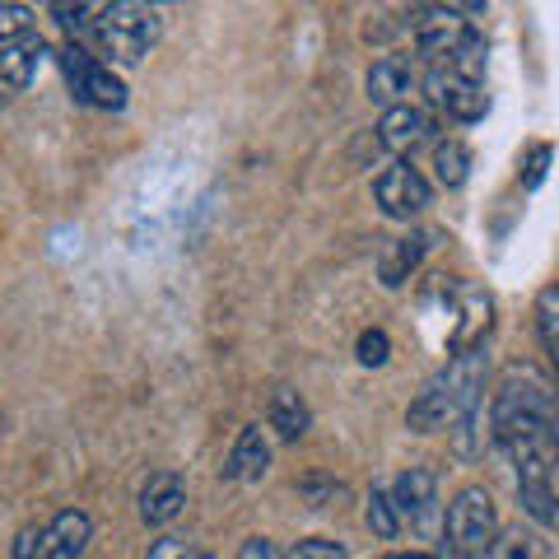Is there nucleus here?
<instances>
[{"label": "nucleus", "mask_w": 559, "mask_h": 559, "mask_svg": "<svg viewBox=\"0 0 559 559\" xmlns=\"http://www.w3.org/2000/svg\"><path fill=\"white\" fill-rule=\"evenodd\" d=\"M388 349H392L388 331H364L359 336V364L364 369H378V364H388Z\"/></svg>", "instance_id": "29"}, {"label": "nucleus", "mask_w": 559, "mask_h": 559, "mask_svg": "<svg viewBox=\"0 0 559 559\" xmlns=\"http://www.w3.org/2000/svg\"><path fill=\"white\" fill-rule=\"evenodd\" d=\"M388 559H433V555H425V550H396V555H388Z\"/></svg>", "instance_id": "34"}, {"label": "nucleus", "mask_w": 559, "mask_h": 559, "mask_svg": "<svg viewBox=\"0 0 559 559\" xmlns=\"http://www.w3.org/2000/svg\"><path fill=\"white\" fill-rule=\"evenodd\" d=\"M61 70H66L70 94H75L84 108H98V112H121L127 108V84H121V75L108 61L90 57L80 43L61 47Z\"/></svg>", "instance_id": "4"}, {"label": "nucleus", "mask_w": 559, "mask_h": 559, "mask_svg": "<svg viewBox=\"0 0 559 559\" xmlns=\"http://www.w3.org/2000/svg\"><path fill=\"white\" fill-rule=\"evenodd\" d=\"M522 509H527L532 522H540V527H559V495L555 485H540V489H518Z\"/></svg>", "instance_id": "25"}, {"label": "nucleus", "mask_w": 559, "mask_h": 559, "mask_svg": "<svg viewBox=\"0 0 559 559\" xmlns=\"http://www.w3.org/2000/svg\"><path fill=\"white\" fill-rule=\"evenodd\" d=\"M47 57V43L38 33H24V38H14L0 47V98L5 94H24L33 80H38V66Z\"/></svg>", "instance_id": "12"}, {"label": "nucleus", "mask_w": 559, "mask_h": 559, "mask_svg": "<svg viewBox=\"0 0 559 559\" xmlns=\"http://www.w3.org/2000/svg\"><path fill=\"white\" fill-rule=\"evenodd\" d=\"M425 90H429L433 108H443L448 117H457V121H480V117L489 112L485 84L452 75L448 66H433V70H429V75H425Z\"/></svg>", "instance_id": "8"}, {"label": "nucleus", "mask_w": 559, "mask_h": 559, "mask_svg": "<svg viewBox=\"0 0 559 559\" xmlns=\"http://www.w3.org/2000/svg\"><path fill=\"white\" fill-rule=\"evenodd\" d=\"M462 14L466 10H457V5H415L406 14V33H411V43H415L419 57L433 61V66H443L452 51H457V43L471 33Z\"/></svg>", "instance_id": "6"}, {"label": "nucleus", "mask_w": 559, "mask_h": 559, "mask_svg": "<svg viewBox=\"0 0 559 559\" xmlns=\"http://www.w3.org/2000/svg\"><path fill=\"white\" fill-rule=\"evenodd\" d=\"M145 559H201L197 555V546L191 540H182V536H159L154 546L145 550Z\"/></svg>", "instance_id": "31"}, {"label": "nucleus", "mask_w": 559, "mask_h": 559, "mask_svg": "<svg viewBox=\"0 0 559 559\" xmlns=\"http://www.w3.org/2000/svg\"><path fill=\"white\" fill-rule=\"evenodd\" d=\"M433 168H439L443 187H462L471 173V150L462 140H439V145H433Z\"/></svg>", "instance_id": "23"}, {"label": "nucleus", "mask_w": 559, "mask_h": 559, "mask_svg": "<svg viewBox=\"0 0 559 559\" xmlns=\"http://www.w3.org/2000/svg\"><path fill=\"white\" fill-rule=\"evenodd\" d=\"M51 14L61 20L66 33H94L103 5H51Z\"/></svg>", "instance_id": "27"}, {"label": "nucleus", "mask_w": 559, "mask_h": 559, "mask_svg": "<svg viewBox=\"0 0 559 559\" xmlns=\"http://www.w3.org/2000/svg\"><path fill=\"white\" fill-rule=\"evenodd\" d=\"M415 84H419L415 61L401 57V51H392V57H378L369 66V80H364V90H369V98L378 103L382 112H388V108H401V103L411 98Z\"/></svg>", "instance_id": "11"}, {"label": "nucleus", "mask_w": 559, "mask_h": 559, "mask_svg": "<svg viewBox=\"0 0 559 559\" xmlns=\"http://www.w3.org/2000/svg\"><path fill=\"white\" fill-rule=\"evenodd\" d=\"M43 546H47V527H38V522H33V527H24L20 536H14L10 555H14V559H43Z\"/></svg>", "instance_id": "30"}, {"label": "nucleus", "mask_w": 559, "mask_h": 559, "mask_svg": "<svg viewBox=\"0 0 559 559\" xmlns=\"http://www.w3.org/2000/svg\"><path fill=\"white\" fill-rule=\"evenodd\" d=\"M546 555H550V546L540 540V532H532V527H509L503 532L499 527L495 546H489L480 559H546Z\"/></svg>", "instance_id": "20"}, {"label": "nucleus", "mask_w": 559, "mask_h": 559, "mask_svg": "<svg viewBox=\"0 0 559 559\" xmlns=\"http://www.w3.org/2000/svg\"><path fill=\"white\" fill-rule=\"evenodd\" d=\"M33 33V10L28 5H0V47Z\"/></svg>", "instance_id": "28"}, {"label": "nucleus", "mask_w": 559, "mask_h": 559, "mask_svg": "<svg viewBox=\"0 0 559 559\" xmlns=\"http://www.w3.org/2000/svg\"><path fill=\"white\" fill-rule=\"evenodd\" d=\"M536 331H540V345H546L555 373H559V285L540 289V299H536Z\"/></svg>", "instance_id": "22"}, {"label": "nucleus", "mask_w": 559, "mask_h": 559, "mask_svg": "<svg viewBox=\"0 0 559 559\" xmlns=\"http://www.w3.org/2000/svg\"><path fill=\"white\" fill-rule=\"evenodd\" d=\"M364 522L378 540H396L401 536V518H396V503H392V489L388 485H373L369 495V509H364Z\"/></svg>", "instance_id": "21"}, {"label": "nucleus", "mask_w": 559, "mask_h": 559, "mask_svg": "<svg viewBox=\"0 0 559 559\" xmlns=\"http://www.w3.org/2000/svg\"><path fill=\"white\" fill-rule=\"evenodd\" d=\"M392 503H396V518L401 527H425V522L439 513V471L433 466H406L392 485Z\"/></svg>", "instance_id": "9"}, {"label": "nucleus", "mask_w": 559, "mask_h": 559, "mask_svg": "<svg viewBox=\"0 0 559 559\" xmlns=\"http://www.w3.org/2000/svg\"><path fill=\"white\" fill-rule=\"evenodd\" d=\"M201 559H219V555H201Z\"/></svg>", "instance_id": "35"}, {"label": "nucleus", "mask_w": 559, "mask_h": 559, "mask_svg": "<svg viewBox=\"0 0 559 559\" xmlns=\"http://www.w3.org/2000/svg\"><path fill=\"white\" fill-rule=\"evenodd\" d=\"M285 559H349V550L341 540H326V536H308L299 546H289Z\"/></svg>", "instance_id": "26"}, {"label": "nucleus", "mask_w": 559, "mask_h": 559, "mask_svg": "<svg viewBox=\"0 0 559 559\" xmlns=\"http://www.w3.org/2000/svg\"><path fill=\"white\" fill-rule=\"evenodd\" d=\"M448 433H452V452H457L462 462L485 457V448L495 443V429H489V411H485V401H480V406L471 411L466 419H457V425H452Z\"/></svg>", "instance_id": "19"}, {"label": "nucleus", "mask_w": 559, "mask_h": 559, "mask_svg": "<svg viewBox=\"0 0 559 559\" xmlns=\"http://www.w3.org/2000/svg\"><path fill=\"white\" fill-rule=\"evenodd\" d=\"M373 201H378V210L388 219H406L411 224V219H419L433 205V187H429V178L411 159H396V164H388L378 173Z\"/></svg>", "instance_id": "5"}, {"label": "nucleus", "mask_w": 559, "mask_h": 559, "mask_svg": "<svg viewBox=\"0 0 559 559\" xmlns=\"http://www.w3.org/2000/svg\"><path fill=\"white\" fill-rule=\"evenodd\" d=\"M509 448L513 471H518V489H540V485H555V471H559V443L550 425H522L513 429L509 439H499Z\"/></svg>", "instance_id": "7"}, {"label": "nucleus", "mask_w": 559, "mask_h": 559, "mask_svg": "<svg viewBox=\"0 0 559 559\" xmlns=\"http://www.w3.org/2000/svg\"><path fill=\"white\" fill-rule=\"evenodd\" d=\"M94 540V522L84 509H61L57 518L47 522V546H43V559H84Z\"/></svg>", "instance_id": "14"}, {"label": "nucleus", "mask_w": 559, "mask_h": 559, "mask_svg": "<svg viewBox=\"0 0 559 559\" xmlns=\"http://www.w3.org/2000/svg\"><path fill=\"white\" fill-rule=\"evenodd\" d=\"M159 33H164L159 10L121 0V5H103L90 38L98 43L103 57H108V66H140L150 57V47L159 43Z\"/></svg>", "instance_id": "2"}, {"label": "nucleus", "mask_w": 559, "mask_h": 559, "mask_svg": "<svg viewBox=\"0 0 559 559\" xmlns=\"http://www.w3.org/2000/svg\"><path fill=\"white\" fill-rule=\"evenodd\" d=\"M238 559H285V550H280L275 540H266V536H252V540H242Z\"/></svg>", "instance_id": "32"}, {"label": "nucleus", "mask_w": 559, "mask_h": 559, "mask_svg": "<svg viewBox=\"0 0 559 559\" xmlns=\"http://www.w3.org/2000/svg\"><path fill=\"white\" fill-rule=\"evenodd\" d=\"M499 536V509L489 499V489L466 485L457 499L448 503L443 518V555L452 559H480Z\"/></svg>", "instance_id": "3"}, {"label": "nucleus", "mask_w": 559, "mask_h": 559, "mask_svg": "<svg viewBox=\"0 0 559 559\" xmlns=\"http://www.w3.org/2000/svg\"><path fill=\"white\" fill-rule=\"evenodd\" d=\"M0 103H5V98H0Z\"/></svg>", "instance_id": "36"}, {"label": "nucleus", "mask_w": 559, "mask_h": 559, "mask_svg": "<svg viewBox=\"0 0 559 559\" xmlns=\"http://www.w3.org/2000/svg\"><path fill=\"white\" fill-rule=\"evenodd\" d=\"M485 38H480V33H466V38L457 43V51H452V57L443 61L448 70H452V75H462V80H476L480 84V75H485Z\"/></svg>", "instance_id": "24"}, {"label": "nucleus", "mask_w": 559, "mask_h": 559, "mask_svg": "<svg viewBox=\"0 0 559 559\" xmlns=\"http://www.w3.org/2000/svg\"><path fill=\"white\" fill-rule=\"evenodd\" d=\"M485 378H489V355H485V345L452 355L443 369L425 382V392L411 401L406 425H411L415 433H443V429H452L457 419H466L471 411L480 406Z\"/></svg>", "instance_id": "1"}, {"label": "nucleus", "mask_w": 559, "mask_h": 559, "mask_svg": "<svg viewBox=\"0 0 559 559\" xmlns=\"http://www.w3.org/2000/svg\"><path fill=\"white\" fill-rule=\"evenodd\" d=\"M182 509H187V480L178 471H154V476L140 485V518H145L150 527H168Z\"/></svg>", "instance_id": "13"}, {"label": "nucleus", "mask_w": 559, "mask_h": 559, "mask_svg": "<svg viewBox=\"0 0 559 559\" xmlns=\"http://www.w3.org/2000/svg\"><path fill=\"white\" fill-rule=\"evenodd\" d=\"M546 425H550L555 443H559V378H555V388H550V415H546Z\"/></svg>", "instance_id": "33"}, {"label": "nucleus", "mask_w": 559, "mask_h": 559, "mask_svg": "<svg viewBox=\"0 0 559 559\" xmlns=\"http://www.w3.org/2000/svg\"><path fill=\"white\" fill-rule=\"evenodd\" d=\"M462 322L452 331V355H462V349H480L485 331H489V312H495V299H489V289L480 285H462Z\"/></svg>", "instance_id": "17"}, {"label": "nucleus", "mask_w": 559, "mask_h": 559, "mask_svg": "<svg viewBox=\"0 0 559 559\" xmlns=\"http://www.w3.org/2000/svg\"><path fill=\"white\" fill-rule=\"evenodd\" d=\"M429 242H433V234H406V238L382 242V252H378V280H382V285H388V289L406 285V280L415 275V266L425 261Z\"/></svg>", "instance_id": "15"}, {"label": "nucleus", "mask_w": 559, "mask_h": 559, "mask_svg": "<svg viewBox=\"0 0 559 559\" xmlns=\"http://www.w3.org/2000/svg\"><path fill=\"white\" fill-rule=\"evenodd\" d=\"M266 425H271L285 443H294V439H304V433H308L312 411H308V401L294 392V388H280V392L271 396V406H266Z\"/></svg>", "instance_id": "18"}, {"label": "nucleus", "mask_w": 559, "mask_h": 559, "mask_svg": "<svg viewBox=\"0 0 559 559\" xmlns=\"http://www.w3.org/2000/svg\"><path fill=\"white\" fill-rule=\"evenodd\" d=\"M433 140V117L425 108H415V103H401V108H388L378 121V145H388L392 154H415L419 145H429Z\"/></svg>", "instance_id": "10"}, {"label": "nucleus", "mask_w": 559, "mask_h": 559, "mask_svg": "<svg viewBox=\"0 0 559 559\" xmlns=\"http://www.w3.org/2000/svg\"><path fill=\"white\" fill-rule=\"evenodd\" d=\"M271 471V439L261 425H248L238 433V443L229 452V466H224V476L229 480H242V485H257L261 476Z\"/></svg>", "instance_id": "16"}]
</instances>
